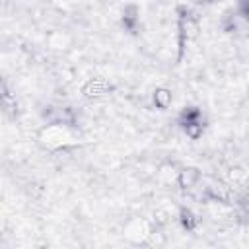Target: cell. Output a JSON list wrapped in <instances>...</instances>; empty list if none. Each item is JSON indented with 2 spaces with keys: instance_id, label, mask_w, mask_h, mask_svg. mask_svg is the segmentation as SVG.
Segmentation results:
<instances>
[{
  "instance_id": "1",
  "label": "cell",
  "mask_w": 249,
  "mask_h": 249,
  "mask_svg": "<svg viewBox=\"0 0 249 249\" xmlns=\"http://www.w3.org/2000/svg\"><path fill=\"white\" fill-rule=\"evenodd\" d=\"M74 126H76L74 123H68L62 119L53 121L39 130L37 142L47 152H60V150H68L72 146H78L80 144V132Z\"/></svg>"
},
{
  "instance_id": "2",
  "label": "cell",
  "mask_w": 249,
  "mask_h": 249,
  "mask_svg": "<svg viewBox=\"0 0 249 249\" xmlns=\"http://www.w3.org/2000/svg\"><path fill=\"white\" fill-rule=\"evenodd\" d=\"M200 33V23L196 14L187 6L179 4L175 8V37H177V62L183 60L187 47L198 37Z\"/></svg>"
},
{
  "instance_id": "3",
  "label": "cell",
  "mask_w": 249,
  "mask_h": 249,
  "mask_svg": "<svg viewBox=\"0 0 249 249\" xmlns=\"http://www.w3.org/2000/svg\"><path fill=\"white\" fill-rule=\"evenodd\" d=\"M119 23H121V27H123L126 33L138 35L140 23H142V19H140V6L134 4V2L124 4L123 10H121V14H119Z\"/></svg>"
},
{
  "instance_id": "4",
  "label": "cell",
  "mask_w": 249,
  "mask_h": 249,
  "mask_svg": "<svg viewBox=\"0 0 249 249\" xmlns=\"http://www.w3.org/2000/svg\"><path fill=\"white\" fill-rule=\"evenodd\" d=\"M200 181H202V171L196 165H185V167H181L179 173H177V179H175L179 191H183V193L195 191L200 185Z\"/></svg>"
},
{
  "instance_id": "5",
  "label": "cell",
  "mask_w": 249,
  "mask_h": 249,
  "mask_svg": "<svg viewBox=\"0 0 249 249\" xmlns=\"http://www.w3.org/2000/svg\"><path fill=\"white\" fill-rule=\"evenodd\" d=\"M0 97H2V109H4V115L10 117V119L18 117V113H19V105H18V99H16V95L12 93V89H10V86H8L6 80H2V84H0Z\"/></svg>"
},
{
  "instance_id": "6",
  "label": "cell",
  "mask_w": 249,
  "mask_h": 249,
  "mask_svg": "<svg viewBox=\"0 0 249 249\" xmlns=\"http://www.w3.org/2000/svg\"><path fill=\"white\" fill-rule=\"evenodd\" d=\"M177 220H179V226H181L185 231H196V228L200 226L198 214H196L191 206H187V204L179 206V210H177Z\"/></svg>"
},
{
  "instance_id": "7",
  "label": "cell",
  "mask_w": 249,
  "mask_h": 249,
  "mask_svg": "<svg viewBox=\"0 0 249 249\" xmlns=\"http://www.w3.org/2000/svg\"><path fill=\"white\" fill-rule=\"evenodd\" d=\"M243 19L239 18V14L235 12V8H226L224 12H222V16H220V29L224 31V33H228V35H233V33H237L239 31V23H241Z\"/></svg>"
},
{
  "instance_id": "8",
  "label": "cell",
  "mask_w": 249,
  "mask_h": 249,
  "mask_svg": "<svg viewBox=\"0 0 249 249\" xmlns=\"http://www.w3.org/2000/svg\"><path fill=\"white\" fill-rule=\"evenodd\" d=\"M109 89H111V86H109L105 80H101V78H89V80L82 86V93H84L86 97H89V99L107 95Z\"/></svg>"
},
{
  "instance_id": "9",
  "label": "cell",
  "mask_w": 249,
  "mask_h": 249,
  "mask_svg": "<svg viewBox=\"0 0 249 249\" xmlns=\"http://www.w3.org/2000/svg\"><path fill=\"white\" fill-rule=\"evenodd\" d=\"M171 101H173V91L165 86H158L154 88L152 91V105L158 109V111H165L171 107Z\"/></svg>"
},
{
  "instance_id": "10",
  "label": "cell",
  "mask_w": 249,
  "mask_h": 249,
  "mask_svg": "<svg viewBox=\"0 0 249 249\" xmlns=\"http://www.w3.org/2000/svg\"><path fill=\"white\" fill-rule=\"evenodd\" d=\"M204 119L206 117H204V113H202L200 107H196V105H185L179 111V115H177V124L181 126V124H187V123H193V121H204Z\"/></svg>"
},
{
  "instance_id": "11",
  "label": "cell",
  "mask_w": 249,
  "mask_h": 249,
  "mask_svg": "<svg viewBox=\"0 0 249 249\" xmlns=\"http://www.w3.org/2000/svg\"><path fill=\"white\" fill-rule=\"evenodd\" d=\"M179 128H181L191 140H198V138L204 134V130H206V119H204V121H193V123L181 124Z\"/></svg>"
},
{
  "instance_id": "12",
  "label": "cell",
  "mask_w": 249,
  "mask_h": 249,
  "mask_svg": "<svg viewBox=\"0 0 249 249\" xmlns=\"http://www.w3.org/2000/svg\"><path fill=\"white\" fill-rule=\"evenodd\" d=\"M235 12L243 21L249 23V0H235Z\"/></svg>"
},
{
  "instance_id": "13",
  "label": "cell",
  "mask_w": 249,
  "mask_h": 249,
  "mask_svg": "<svg viewBox=\"0 0 249 249\" xmlns=\"http://www.w3.org/2000/svg\"><path fill=\"white\" fill-rule=\"evenodd\" d=\"M198 2H204V4H214V2H220V0H198Z\"/></svg>"
}]
</instances>
